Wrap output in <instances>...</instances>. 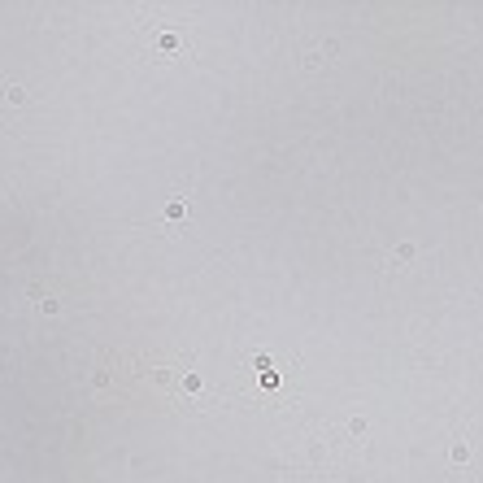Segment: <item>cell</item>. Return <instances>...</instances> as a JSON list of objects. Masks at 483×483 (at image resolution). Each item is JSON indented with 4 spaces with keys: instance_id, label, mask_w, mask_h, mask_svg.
Here are the masks:
<instances>
[{
    "instance_id": "cell-2",
    "label": "cell",
    "mask_w": 483,
    "mask_h": 483,
    "mask_svg": "<svg viewBox=\"0 0 483 483\" xmlns=\"http://www.w3.org/2000/svg\"><path fill=\"white\" fill-rule=\"evenodd\" d=\"M183 218H187V200H179V196H174V200L166 205V222H183Z\"/></svg>"
},
{
    "instance_id": "cell-6",
    "label": "cell",
    "mask_w": 483,
    "mask_h": 483,
    "mask_svg": "<svg viewBox=\"0 0 483 483\" xmlns=\"http://www.w3.org/2000/svg\"><path fill=\"white\" fill-rule=\"evenodd\" d=\"M348 431H353V435H366V418H348Z\"/></svg>"
},
{
    "instance_id": "cell-5",
    "label": "cell",
    "mask_w": 483,
    "mask_h": 483,
    "mask_svg": "<svg viewBox=\"0 0 483 483\" xmlns=\"http://www.w3.org/2000/svg\"><path fill=\"white\" fill-rule=\"evenodd\" d=\"M331 48H335V44H327V53H331ZM305 61H309V65H318V61H322V48H309V57H305Z\"/></svg>"
},
{
    "instance_id": "cell-4",
    "label": "cell",
    "mask_w": 483,
    "mask_h": 483,
    "mask_svg": "<svg viewBox=\"0 0 483 483\" xmlns=\"http://www.w3.org/2000/svg\"><path fill=\"white\" fill-rule=\"evenodd\" d=\"M449 457H453L457 466H466V462H470V444H462V440H457V444L449 449Z\"/></svg>"
},
{
    "instance_id": "cell-3",
    "label": "cell",
    "mask_w": 483,
    "mask_h": 483,
    "mask_svg": "<svg viewBox=\"0 0 483 483\" xmlns=\"http://www.w3.org/2000/svg\"><path fill=\"white\" fill-rule=\"evenodd\" d=\"M392 257H396V261H414V257H418V244H409V239H400V244L392 248Z\"/></svg>"
},
{
    "instance_id": "cell-1",
    "label": "cell",
    "mask_w": 483,
    "mask_h": 483,
    "mask_svg": "<svg viewBox=\"0 0 483 483\" xmlns=\"http://www.w3.org/2000/svg\"><path fill=\"white\" fill-rule=\"evenodd\" d=\"M157 53H161V57H183V53H187L183 31H161V35H157Z\"/></svg>"
}]
</instances>
